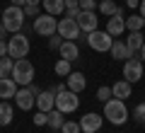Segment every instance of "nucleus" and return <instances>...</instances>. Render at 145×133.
Masks as SVG:
<instances>
[{
  "mask_svg": "<svg viewBox=\"0 0 145 133\" xmlns=\"http://www.w3.org/2000/svg\"><path fill=\"white\" fill-rule=\"evenodd\" d=\"M104 119L111 121L114 126H123V123L128 121V109H126L123 99L111 97L109 102H104Z\"/></svg>",
  "mask_w": 145,
  "mask_h": 133,
  "instance_id": "obj_1",
  "label": "nucleus"
},
{
  "mask_svg": "<svg viewBox=\"0 0 145 133\" xmlns=\"http://www.w3.org/2000/svg\"><path fill=\"white\" fill-rule=\"evenodd\" d=\"M24 20H27V15H24V10H22L20 5L5 7V10H3V17H0V22L7 27L10 34H17V31L24 29Z\"/></svg>",
  "mask_w": 145,
  "mask_h": 133,
  "instance_id": "obj_2",
  "label": "nucleus"
},
{
  "mask_svg": "<svg viewBox=\"0 0 145 133\" xmlns=\"http://www.w3.org/2000/svg\"><path fill=\"white\" fill-rule=\"evenodd\" d=\"M10 77L20 87L31 85V80H34V66H31V61H29V58H17L15 66H12V75Z\"/></svg>",
  "mask_w": 145,
  "mask_h": 133,
  "instance_id": "obj_3",
  "label": "nucleus"
},
{
  "mask_svg": "<svg viewBox=\"0 0 145 133\" xmlns=\"http://www.w3.org/2000/svg\"><path fill=\"white\" fill-rule=\"evenodd\" d=\"M27 53H29V39H27V34H22V31L12 34L7 39V56L17 61V58H24Z\"/></svg>",
  "mask_w": 145,
  "mask_h": 133,
  "instance_id": "obj_4",
  "label": "nucleus"
},
{
  "mask_svg": "<svg viewBox=\"0 0 145 133\" xmlns=\"http://www.w3.org/2000/svg\"><path fill=\"white\" fill-rule=\"evenodd\" d=\"M78 107H80L78 92H72V90H63V92L56 94V109L61 114H72V111H78Z\"/></svg>",
  "mask_w": 145,
  "mask_h": 133,
  "instance_id": "obj_5",
  "label": "nucleus"
},
{
  "mask_svg": "<svg viewBox=\"0 0 145 133\" xmlns=\"http://www.w3.org/2000/svg\"><path fill=\"white\" fill-rule=\"evenodd\" d=\"M58 29V20L53 15H48V12H44V15H36L34 17V31L39 36H53Z\"/></svg>",
  "mask_w": 145,
  "mask_h": 133,
  "instance_id": "obj_6",
  "label": "nucleus"
},
{
  "mask_svg": "<svg viewBox=\"0 0 145 133\" xmlns=\"http://www.w3.org/2000/svg\"><path fill=\"white\" fill-rule=\"evenodd\" d=\"M87 44H89V48H94V51L106 53V51H111V44H114V39H111V34H109V31H99V29H94V31H89V34H87Z\"/></svg>",
  "mask_w": 145,
  "mask_h": 133,
  "instance_id": "obj_7",
  "label": "nucleus"
},
{
  "mask_svg": "<svg viewBox=\"0 0 145 133\" xmlns=\"http://www.w3.org/2000/svg\"><path fill=\"white\" fill-rule=\"evenodd\" d=\"M56 31L65 41H75V39H80V34H82L78 20H72V17H63V20H58V29Z\"/></svg>",
  "mask_w": 145,
  "mask_h": 133,
  "instance_id": "obj_8",
  "label": "nucleus"
},
{
  "mask_svg": "<svg viewBox=\"0 0 145 133\" xmlns=\"http://www.w3.org/2000/svg\"><path fill=\"white\" fill-rule=\"evenodd\" d=\"M140 77H143V61H140V58H128V61H123V80H128L131 85H135Z\"/></svg>",
  "mask_w": 145,
  "mask_h": 133,
  "instance_id": "obj_9",
  "label": "nucleus"
},
{
  "mask_svg": "<svg viewBox=\"0 0 145 133\" xmlns=\"http://www.w3.org/2000/svg\"><path fill=\"white\" fill-rule=\"evenodd\" d=\"M102 123H104V114H85L82 119H80V128H82V133H97L102 131Z\"/></svg>",
  "mask_w": 145,
  "mask_h": 133,
  "instance_id": "obj_10",
  "label": "nucleus"
},
{
  "mask_svg": "<svg viewBox=\"0 0 145 133\" xmlns=\"http://www.w3.org/2000/svg\"><path fill=\"white\" fill-rule=\"evenodd\" d=\"M106 31L111 36H121L126 31V17H123V10H121V7H119V12H116L114 17L106 20Z\"/></svg>",
  "mask_w": 145,
  "mask_h": 133,
  "instance_id": "obj_11",
  "label": "nucleus"
},
{
  "mask_svg": "<svg viewBox=\"0 0 145 133\" xmlns=\"http://www.w3.org/2000/svg\"><path fill=\"white\" fill-rule=\"evenodd\" d=\"M15 104L22 109V111H29V109L36 104V97L31 94L29 87H20V90H17V94H15Z\"/></svg>",
  "mask_w": 145,
  "mask_h": 133,
  "instance_id": "obj_12",
  "label": "nucleus"
},
{
  "mask_svg": "<svg viewBox=\"0 0 145 133\" xmlns=\"http://www.w3.org/2000/svg\"><path fill=\"white\" fill-rule=\"evenodd\" d=\"M75 20H78V24H80V29L82 31H94L97 29V24H99V20H97V15H94L92 10H80V15L75 17Z\"/></svg>",
  "mask_w": 145,
  "mask_h": 133,
  "instance_id": "obj_13",
  "label": "nucleus"
},
{
  "mask_svg": "<svg viewBox=\"0 0 145 133\" xmlns=\"http://www.w3.org/2000/svg\"><path fill=\"white\" fill-rule=\"evenodd\" d=\"M36 109L39 111H51V109H56V94L51 92V90H41V94L36 97Z\"/></svg>",
  "mask_w": 145,
  "mask_h": 133,
  "instance_id": "obj_14",
  "label": "nucleus"
},
{
  "mask_svg": "<svg viewBox=\"0 0 145 133\" xmlns=\"http://www.w3.org/2000/svg\"><path fill=\"white\" fill-rule=\"evenodd\" d=\"M65 85H68V90H72V92H82L85 87H87V80H85V75L82 73H78V70H72L70 75L65 77Z\"/></svg>",
  "mask_w": 145,
  "mask_h": 133,
  "instance_id": "obj_15",
  "label": "nucleus"
},
{
  "mask_svg": "<svg viewBox=\"0 0 145 133\" xmlns=\"http://www.w3.org/2000/svg\"><path fill=\"white\" fill-rule=\"evenodd\" d=\"M17 82L12 77H0V99H12L17 94Z\"/></svg>",
  "mask_w": 145,
  "mask_h": 133,
  "instance_id": "obj_16",
  "label": "nucleus"
},
{
  "mask_svg": "<svg viewBox=\"0 0 145 133\" xmlns=\"http://www.w3.org/2000/svg\"><path fill=\"white\" fill-rule=\"evenodd\" d=\"M111 58H116V61H128V58H133V53L128 51L126 41L116 39L114 44H111Z\"/></svg>",
  "mask_w": 145,
  "mask_h": 133,
  "instance_id": "obj_17",
  "label": "nucleus"
},
{
  "mask_svg": "<svg viewBox=\"0 0 145 133\" xmlns=\"http://www.w3.org/2000/svg\"><path fill=\"white\" fill-rule=\"evenodd\" d=\"M131 87H133V85H131L128 80H119V82L111 85V94H114L116 99H123V102H126V99L131 97Z\"/></svg>",
  "mask_w": 145,
  "mask_h": 133,
  "instance_id": "obj_18",
  "label": "nucleus"
},
{
  "mask_svg": "<svg viewBox=\"0 0 145 133\" xmlns=\"http://www.w3.org/2000/svg\"><path fill=\"white\" fill-rule=\"evenodd\" d=\"M58 51H61V58H65V61H70V63L80 56V48H78V44H75V41H63Z\"/></svg>",
  "mask_w": 145,
  "mask_h": 133,
  "instance_id": "obj_19",
  "label": "nucleus"
},
{
  "mask_svg": "<svg viewBox=\"0 0 145 133\" xmlns=\"http://www.w3.org/2000/svg\"><path fill=\"white\" fill-rule=\"evenodd\" d=\"M41 5H44V10H46L48 15H53V17H58V15L65 12V0H41Z\"/></svg>",
  "mask_w": 145,
  "mask_h": 133,
  "instance_id": "obj_20",
  "label": "nucleus"
},
{
  "mask_svg": "<svg viewBox=\"0 0 145 133\" xmlns=\"http://www.w3.org/2000/svg\"><path fill=\"white\" fill-rule=\"evenodd\" d=\"M143 41H145V36L140 34V31H131L128 39H126V46H128V51L135 56V51H140V46H143Z\"/></svg>",
  "mask_w": 145,
  "mask_h": 133,
  "instance_id": "obj_21",
  "label": "nucleus"
},
{
  "mask_svg": "<svg viewBox=\"0 0 145 133\" xmlns=\"http://www.w3.org/2000/svg\"><path fill=\"white\" fill-rule=\"evenodd\" d=\"M12 116H15V109L7 104V99H3V102H0V126H10Z\"/></svg>",
  "mask_w": 145,
  "mask_h": 133,
  "instance_id": "obj_22",
  "label": "nucleus"
},
{
  "mask_svg": "<svg viewBox=\"0 0 145 133\" xmlns=\"http://www.w3.org/2000/svg\"><path fill=\"white\" fill-rule=\"evenodd\" d=\"M63 116H65V114H61L58 109H51V111H48V123H46V126L51 128V131H61V126L65 123Z\"/></svg>",
  "mask_w": 145,
  "mask_h": 133,
  "instance_id": "obj_23",
  "label": "nucleus"
},
{
  "mask_svg": "<svg viewBox=\"0 0 145 133\" xmlns=\"http://www.w3.org/2000/svg\"><path fill=\"white\" fill-rule=\"evenodd\" d=\"M145 27V20L140 15H131V17H126V29L128 31H140Z\"/></svg>",
  "mask_w": 145,
  "mask_h": 133,
  "instance_id": "obj_24",
  "label": "nucleus"
},
{
  "mask_svg": "<svg viewBox=\"0 0 145 133\" xmlns=\"http://www.w3.org/2000/svg\"><path fill=\"white\" fill-rule=\"evenodd\" d=\"M97 7H99V12H102V15H106V17H114L116 12H119V5H116L114 0H102Z\"/></svg>",
  "mask_w": 145,
  "mask_h": 133,
  "instance_id": "obj_25",
  "label": "nucleus"
},
{
  "mask_svg": "<svg viewBox=\"0 0 145 133\" xmlns=\"http://www.w3.org/2000/svg\"><path fill=\"white\" fill-rule=\"evenodd\" d=\"M39 5H41V0H24L22 10H24L27 17H36V15H39Z\"/></svg>",
  "mask_w": 145,
  "mask_h": 133,
  "instance_id": "obj_26",
  "label": "nucleus"
},
{
  "mask_svg": "<svg viewBox=\"0 0 145 133\" xmlns=\"http://www.w3.org/2000/svg\"><path fill=\"white\" fill-rule=\"evenodd\" d=\"M12 66H15V61H12L10 56L0 58V77H10L12 75Z\"/></svg>",
  "mask_w": 145,
  "mask_h": 133,
  "instance_id": "obj_27",
  "label": "nucleus"
},
{
  "mask_svg": "<svg viewBox=\"0 0 145 133\" xmlns=\"http://www.w3.org/2000/svg\"><path fill=\"white\" fill-rule=\"evenodd\" d=\"M53 70H56V75H61V77H68L72 73V68H70V61H65V58H61V61L53 66Z\"/></svg>",
  "mask_w": 145,
  "mask_h": 133,
  "instance_id": "obj_28",
  "label": "nucleus"
},
{
  "mask_svg": "<svg viewBox=\"0 0 145 133\" xmlns=\"http://www.w3.org/2000/svg\"><path fill=\"white\" fill-rule=\"evenodd\" d=\"M78 15H80V3L78 0H65V17H72L75 20Z\"/></svg>",
  "mask_w": 145,
  "mask_h": 133,
  "instance_id": "obj_29",
  "label": "nucleus"
},
{
  "mask_svg": "<svg viewBox=\"0 0 145 133\" xmlns=\"http://www.w3.org/2000/svg\"><path fill=\"white\" fill-rule=\"evenodd\" d=\"M61 133H82L80 121H65V123L61 126Z\"/></svg>",
  "mask_w": 145,
  "mask_h": 133,
  "instance_id": "obj_30",
  "label": "nucleus"
},
{
  "mask_svg": "<svg viewBox=\"0 0 145 133\" xmlns=\"http://www.w3.org/2000/svg\"><path fill=\"white\" fill-rule=\"evenodd\" d=\"M111 97H114V94H111V87L102 85V87H99V90H97V99H99V102H109V99H111Z\"/></svg>",
  "mask_w": 145,
  "mask_h": 133,
  "instance_id": "obj_31",
  "label": "nucleus"
},
{
  "mask_svg": "<svg viewBox=\"0 0 145 133\" xmlns=\"http://www.w3.org/2000/svg\"><path fill=\"white\" fill-rule=\"evenodd\" d=\"M133 119H135L138 123H145V102H140L138 107L133 109Z\"/></svg>",
  "mask_w": 145,
  "mask_h": 133,
  "instance_id": "obj_32",
  "label": "nucleus"
},
{
  "mask_svg": "<svg viewBox=\"0 0 145 133\" xmlns=\"http://www.w3.org/2000/svg\"><path fill=\"white\" fill-rule=\"evenodd\" d=\"M46 123H48V114L36 109V114H34V126H46Z\"/></svg>",
  "mask_w": 145,
  "mask_h": 133,
  "instance_id": "obj_33",
  "label": "nucleus"
},
{
  "mask_svg": "<svg viewBox=\"0 0 145 133\" xmlns=\"http://www.w3.org/2000/svg\"><path fill=\"white\" fill-rule=\"evenodd\" d=\"M63 41H65V39H63V36L56 31L53 36H48V48H51V51H53V48H61V44H63Z\"/></svg>",
  "mask_w": 145,
  "mask_h": 133,
  "instance_id": "obj_34",
  "label": "nucleus"
},
{
  "mask_svg": "<svg viewBox=\"0 0 145 133\" xmlns=\"http://www.w3.org/2000/svg\"><path fill=\"white\" fill-rule=\"evenodd\" d=\"M78 3H80V10H92V12H94V7L99 5L97 0H78Z\"/></svg>",
  "mask_w": 145,
  "mask_h": 133,
  "instance_id": "obj_35",
  "label": "nucleus"
},
{
  "mask_svg": "<svg viewBox=\"0 0 145 133\" xmlns=\"http://www.w3.org/2000/svg\"><path fill=\"white\" fill-rule=\"evenodd\" d=\"M63 90H68V85H65V82H58V85H53V87H51V92H53V94L63 92Z\"/></svg>",
  "mask_w": 145,
  "mask_h": 133,
  "instance_id": "obj_36",
  "label": "nucleus"
},
{
  "mask_svg": "<svg viewBox=\"0 0 145 133\" xmlns=\"http://www.w3.org/2000/svg\"><path fill=\"white\" fill-rule=\"evenodd\" d=\"M7 56V39H0V58Z\"/></svg>",
  "mask_w": 145,
  "mask_h": 133,
  "instance_id": "obj_37",
  "label": "nucleus"
},
{
  "mask_svg": "<svg viewBox=\"0 0 145 133\" xmlns=\"http://www.w3.org/2000/svg\"><path fill=\"white\" fill-rule=\"evenodd\" d=\"M31 90V94H34V97H39V94H41V87H36V85H27Z\"/></svg>",
  "mask_w": 145,
  "mask_h": 133,
  "instance_id": "obj_38",
  "label": "nucleus"
},
{
  "mask_svg": "<svg viewBox=\"0 0 145 133\" xmlns=\"http://www.w3.org/2000/svg\"><path fill=\"white\" fill-rule=\"evenodd\" d=\"M7 34H10V31H7V27L5 24H3V22H0V39H5V36Z\"/></svg>",
  "mask_w": 145,
  "mask_h": 133,
  "instance_id": "obj_39",
  "label": "nucleus"
},
{
  "mask_svg": "<svg viewBox=\"0 0 145 133\" xmlns=\"http://www.w3.org/2000/svg\"><path fill=\"white\" fill-rule=\"evenodd\" d=\"M126 5H128V7H131V10H135V7H138V5H140V0H126Z\"/></svg>",
  "mask_w": 145,
  "mask_h": 133,
  "instance_id": "obj_40",
  "label": "nucleus"
},
{
  "mask_svg": "<svg viewBox=\"0 0 145 133\" xmlns=\"http://www.w3.org/2000/svg\"><path fill=\"white\" fill-rule=\"evenodd\" d=\"M138 7H140V17L145 20V0H140V5H138Z\"/></svg>",
  "mask_w": 145,
  "mask_h": 133,
  "instance_id": "obj_41",
  "label": "nucleus"
},
{
  "mask_svg": "<svg viewBox=\"0 0 145 133\" xmlns=\"http://www.w3.org/2000/svg\"><path fill=\"white\" fill-rule=\"evenodd\" d=\"M140 61H145V41H143V46H140Z\"/></svg>",
  "mask_w": 145,
  "mask_h": 133,
  "instance_id": "obj_42",
  "label": "nucleus"
},
{
  "mask_svg": "<svg viewBox=\"0 0 145 133\" xmlns=\"http://www.w3.org/2000/svg\"><path fill=\"white\" fill-rule=\"evenodd\" d=\"M12 5H20L22 7V5H24V0H12Z\"/></svg>",
  "mask_w": 145,
  "mask_h": 133,
  "instance_id": "obj_43",
  "label": "nucleus"
},
{
  "mask_svg": "<svg viewBox=\"0 0 145 133\" xmlns=\"http://www.w3.org/2000/svg\"><path fill=\"white\" fill-rule=\"evenodd\" d=\"M51 133H61V131H51Z\"/></svg>",
  "mask_w": 145,
  "mask_h": 133,
  "instance_id": "obj_44",
  "label": "nucleus"
},
{
  "mask_svg": "<svg viewBox=\"0 0 145 133\" xmlns=\"http://www.w3.org/2000/svg\"><path fill=\"white\" fill-rule=\"evenodd\" d=\"M97 133H102V131H97Z\"/></svg>",
  "mask_w": 145,
  "mask_h": 133,
  "instance_id": "obj_45",
  "label": "nucleus"
}]
</instances>
